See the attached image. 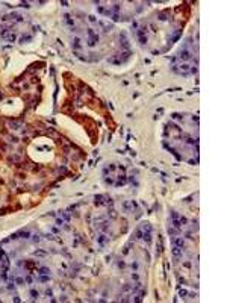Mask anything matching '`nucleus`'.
Masks as SVG:
<instances>
[{
    "instance_id": "nucleus-1",
    "label": "nucleus",
    "mask_w": 227,
    "mask_h": 303,
    "mask_svg": "<svg viewBox=\"0 0 227 303\" xmlns=\"http://www.w3.org/2000/svg\"><path fill=\"white\" fill-rule=\"evenodd\" d=\"M88 36H89V39H88V46H89V47H92V46H96V43L98 41V36H97L96 34H94V32H92L91 29L88 31Z\"/></svg>"
},
{
    "instance_id": "nucleus-2",
    "label": "nucleus",
    "mask_w": 227,
    "mask_h": 303,
    "mask_svg": "<svg viewBox=\"0 0 227 303\" xmlns=\"http://www.w3.org/2000/svg\"><path fill=\"white\" fill-rule=\"evenodd\" d=\"M179 58H180L182 61H188V59H191V52H189L186 47H185V49H182V50H180V53H179Z\"/></svg>"
},
{
    "instance_id": "nucleus-3",
    "label": "nucleus",
    "mask_w": 227,
    "mask_h": 303,
    "mask_svg": "<svg viewBox=\"0 0 227 303\" xmlns=\"http://www.w3.org/2000/svg\"><path fill=\"white\" fill-rule=\"evenodd\" d=\"M174 244H176V247H180V249L185 246V243H183L182 238H176V239H174Z\"/></svg>"
},
{
    "instance_id": "nucleus-4",
    "label": "nucleus",
    "mask_w": 227,
    "mask_h": 303,
    "mask_svg": "<svg viewBox=\"0 0 227 303\" xmlns=\"http://www.w3.org/2000/svg\"><path fill=\"white\" fill-rule=\"evenodd\" d=\"M73 46H74L76 49H80V39H79V38H74V41H73Z\"/></svg>"
},
{
    "instance_id": "nucleus-5",
    "label": "nucleus",
    "mask_w": 227,
    "mask_h": 303,
    "mask_svg": "<svg viewBox=\"0 0 227 303\" xmlns=\"http://www.w3.org/2000/svg\"><path fill=\"white\" fill-rule=\"evenodd\" d=\"M21 235H23L21 238H29V235H30V234H29V232L26 230V232H21Z\"/></svg>"
},
{
    "instance_id": "nucleus-6",
    "label": "nucleus",
    "mask_w": 227,
    "mask_h": 303,
    "mask_svg": "<svg viewBox=\"0 0 227 303\" xmlns=\"http://www.w3.org/2000/svg\"><path fill=\"white\" fill-rule=\"evenodd\" d=\"M30 294L33 296V299H36V297H38V292H36L35 289H32V291H30Z\"/></svg>"
}]
</instances>
